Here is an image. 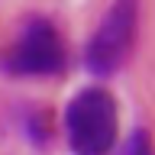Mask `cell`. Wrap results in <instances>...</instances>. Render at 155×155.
Returning <instances> with one entry per match:
<instances>
[{
	"label": "cell",
	"mask_w": 155,
	"mask_h": 155,
	"mask_svg": "<svg viewBox=\"0 0 155 155\" xmlns=\"http://www.w3.org/2000/svg\"><path fill=\"white\" fill-rule=\"evenodd\" d=\"M116 123V100L104 87H84L65 107V136L74 155H110Z\"/></svg>",
	"instance_id": "2"
},
{
	"label": "cell",
	"mask_w": 155,
	"mask_h": 155,
	"mask_svg": "<svg viewBox=\"0 0 155 155\" xmlns=\"http://www.w3.org/2000/svg\"><path fill=\"white\" fill-rule=\"evenodd\" d=\"M68 65L65 42L52 19L29 16L16 39L0 52V71L10 78H55Z\"/></svg>",
	"instance_id": "1"
},
{
	"label": "cell",
	"mask_w": 155,
	"mask_h": 155,
	"mask_svg": "<svg viewBox=\"0 0 155 155\" xmlns=\"http://www.w3.org/2000/svg\"><path fill=\"white\" fill-rule=\"evenodd\" d=\"M120 155H155L149 133H145V129H136V133H129V139H126V145L120 149Z\"/></svg>",
	"instance_id": "4"
},
{
	"label": "cell",
	"mask_w": 155,
	"mask_h": 155,
	"mask_svg": "<svg viewBox=\"0 0 155 155\" xmlns=\"http://www.w3.org/2000/svg\"><path fill=\"white\" fill-rule=\"evenodd\" d=\"M139 29V0H113L84 48V68L94 78H110L129 61Z\"/></svg>",
	"instance_id": "3"
}]
</instances>
